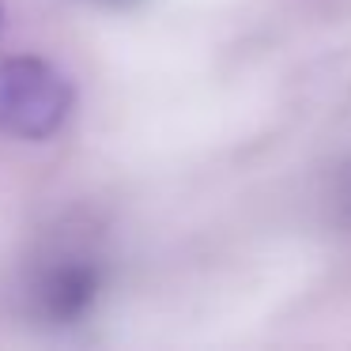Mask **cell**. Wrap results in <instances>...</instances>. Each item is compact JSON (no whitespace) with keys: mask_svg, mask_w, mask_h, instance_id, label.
I'll return each mask as SVG.
<instances>
[{"mask_svg":"<svg viewBox=\"0 0 351 351\" xmlns=\"http://www.w3.org/2000/svg\"><path fill=\"white\" fill-rule=\"evenodd\" d=\"M76 110V84L42 57L0 61V132L38 144L69 125Z\"/></svg>","mask_w":351,"mask_h":351,"instance_id":"cell-1","label":"cell"},{"mask_svg":"<svg viewBox=\"0 0 351 351\" xmlns=\"http://www.w3.org/2000/svg\"><path fill=\"white\" fill-rule=\"evenodd\" d=\"M102 295V272L91 261H64L38 283V306L53 325H76Z\"/></svg>","mask_w":351,"mask_h":351,"instance_id":"cell-2","label":"cell"},{"mask_svg":"<svg viewBox=\"0 0 351 351\" xmlns=\"http://www.w3.org/2000/svg\"><path fill=\"white\" fill-rule=\"evenodd\" d=\"M0 23H4V4H0Z\"/></svg>","mask_w":351,"mask_h":351,"instance_id":"cell-3","label":"cell"}]
</instances>
